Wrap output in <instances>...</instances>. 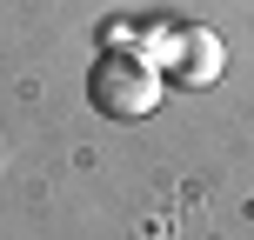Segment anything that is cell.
<instances>
[{"label":"cell","instance_id":"6da1fadb","mask_svg":"<svg viewBox=\"0 0 254 240\" xmlns=\"http://www.w3.org/2000/svg\"><path fill=\"white\" fill-rule=\"evenodd\" d=\"M161 67L140 60V53H101V60L87 67V100L101 120H147L154 107H161Z\"/></svg>","mask_w":254,"mask_h":240},{"label":"cell","instance_id":"7a4b0ae2","mask_svg":"<svg viewBox=\"0 0 254 240\" xmlns=\"http://www.w3.org/2000/svg\"><path fill=\"white\" fill-rule=\"evenodd\" d=\"M221 67H228V53H221V34H207V27H181L174 34V53H167V74L181 80V87H214Z\"/></svg>","mask_w":254,"mask_h":240}]
</instances>
